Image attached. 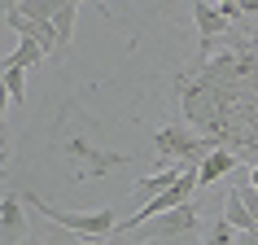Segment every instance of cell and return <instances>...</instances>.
<instances>
[{"mask_svg": "<svg viewBox=\"0 0 258 245\" xmlns=\"http://www.w3.org/2000/svg\"><path fill=\"white\" fill-rule=\"evenodd\" d=\"M192 22H197V31H202L206 44L215 40V35H228V31H232V22L219 14V5H206V0H197V5H192Z\"/></svg>", "mask_w": 258, "mask_h": 245, "instance_id": "cell-6", "label": "cell"}, {"mask_svg": "<svg viewBox=\"0 0 258 245\" xmlns=\"http://www.w3.org/2000/svg\"><path fill=\"white\" fill-rule=\"evenodd\" d=\"M202 232V215H197V206H179V210H166V215H158L153 223H145L140 232H132L140 245H184L192 241Z\"/></svg>", "mask_w": 258, "mask_h": 245, "instance_id": "cell-2", "label": "cell"}, {"mask_svg": "<svg viewBox=\"0 0 258 245\" xmlns=\"http://www.w3.org/2000/svg\"><path fill=\"white\" fill-rule=\"evenodd\" d=\"M0 241H5V245H27L31 241L27 215H22L18 193H5V206H0Z\"/></svg>", "mask_w": 258, "mask_h": 245, "instance_id": "cell-5", "label": "cell"}, {"mask_svg": "<svg viewBox=\"0 0 258 245\" xmlns=\"http://www.w3.org/2000/svg\"><path fill=\"white\" fill-rule=\"evenodd\" d=\"M232 171H236V153L232 149H219V153H210V158H206L202 166H197V184H219V179L223 175H232Z\"/></svg>", "mask_w": 258, "mask_h": 245, "instance_id": "cell-7", "label": "cell"}, {"mask_svg": "<svg viewBox=\"0 0 258 245\" xmlns=\"http://www.w3.org/2000/svg\"><path fill=\"white\" fill-rule=\"evenodd\" d=\"M153 149H158V162L162 166H179V162H188V153L197 149V136H192V127L166 122V127L153 132Z\"/></svg>", "mask_w": 258, "mask_h": 245, "instance_id": "cell-3", "label": "cell"}, {"mask_svg": "<svg viewBox=\"0 0 258 245\" xmlns=\"http://www.w3.org/2000/svg\"><path fill=\"white\" fill-rule=\"evenodd\" d=\"M249 184H254V189H258V162L249 166Z\"/></svg>", "mask_w": 258, "mask_h": 245, "instance_id": "cell-17", "label": "cell"}, {"mask_svg": "<svg viewBox=\"0 0 258 245\" xmlns=\"http://www.w3.org/2000/svg\"><path fill=\"white\" fill-rule=\"evenodd\" d=\"M202 245H236V228H232L228 219H215V223L206 228V241Z\"/></svg>", "mask_w": 258, "mask_h": 245, "instance_id": "cell-13", "label": "cell"}, {"mask_svg": "<svg viewBox=\"0 0 258 245\" xmlns=\"http://www.w3.org/2000/svg\"><path fill=\"white\" fill-rule=\"evenodd\" d=\"M75 18H79V5L75 0H57L53 5V31H57V40H61V53L75 40Z\"/></svg>", "mask_w": 258, "mask_h": 245, "instance_id": "cell-9", "label": "cell"}, {"mask_svg": "<svg viewBox=\"0 0 258 245\" xmlns=\"http://www.w3.org/2000/svg\"><path fill=\"white\" fill-rule=\"evenodd\" d=\"M179 175H184V171H179V166H162V171H158V175H145V179H136V189H132V206H149V202H158V197H162V193H171L179 184Z\"/></svg>", "mask_w": 258, "mask_h": 245, "instance_id": "cell-4", "label": "cell"}, {"mask_svg": "<svg viewBox=\"0 0 258 245\" xmlns=\"http://www.w3.org/2000/svg\"><path fill=\"white\" fill-rule=\"evenodd\" d=\"M5 96H9L14 105L27 101V70L22 66H5Z\"/></svg>", "mask_w": 258, "mask_h": 245, "instance_id": "cell-11", "label": "cell"}, {"mask_svg": "<svg viewBox=\"0 0 258 245\" xmlns=\"http://www.w3.org/2000/svg\"><path fill=\"white\" fill-rule=\"evenodd\" d=\"M105 245H140V241H136V236H132V232H114V236H109Z\"/></svg>", "mask_w": 258, "mask_h": 245, "instance_id": "cell-15", "label": "cell"}, {"mask_svg": "<svg viewBox=\"0 0 258 245\" xmlns=\"http://www.w3.org/2000/svg\"><path fill=\"white\" fill-rule=\"evenodd\" d=\"M22 202L35 206L48 223H57V228H70L79 232V236H96V241H109L114 232H118V215H114V206H96V210H61V206L44 202L40 193H22Z\"/></svg>", "mask_w": 258, "mask_h": 245, "instance_id": "cell-1", "label": "cell"}, {"mask_svg": "<svg viewBox=\"0 0 258 245\" xmlns=\"http://www.w3.org/2000/svg\"><path fill=\"white\" fill-rule=\"evenodd\" d=\"M44 57H48V53H44L40 44L31 40V35H22V40H18V48L5 57V66H22V70H31L35 62H44Z\"/></svg>", "mask_w": 258, "mask_h": 245, "instance_id": "cell-10", "label": "cell"}, {"mask_svg": "<svg viewBox=\"0 0 258 245\" xmlns=\"http://www.w3.org/2000/svg\"><path fill=\"white\" fill-rule=\"evenodd\" d=\"M27 245H48V241H44V236H31V241Z\"/></svg>", "mask_w": 258, "mask_h": 245, "instance_id": "cell-18", "label": "cell"}, {"mask_svg": "<svg viewBox=\"0 0 258 245\" xmlns=\"http://www.w3.org/2000/svg\"><path fill=\"white\" fill-rule=\"evenodd\" d=\"M236 245H258V228L254 232H236Z\"/></svg>", "mask_w": 258, "mask_h": 245, "instance_id": "cell-16", "label": "cell"}, {"mask_svg": "<svg viewBox=\"0 0 258 245\" xmlns=\"http://www.w3.org/2000/svg\"><path fill=\"white\" fill-rule=\"evenodd\" d=\"M236 193H241V202H245V210L254 215V223H258V189L245 179V184H236Z\"/></svg>", "mask_w": 258, "mask_h": 245, "instance_id": "cell-14", "label": "cell"}, {"mask_svg": "<svg viewBox=\"0 0 258 245\" xmlns=\"http://www.w3.org/2000/svg\"><path fill=\"white\" fill-rule=\"evenodd\" d=\"M219 206H223V210H219V219H228V223H232L236 232H254V228H258V223H254V215L245 210V202H241V193H236V189H228V193H223V202H219Z\"/></svg>", "mask_w": 258, "mask_h": 245, "instance_id": "cell-8", "label": "cell"}, {"mask_svg": "<svg viewBox=\"0 0 258 245\" xmlns=\"http://www.w3.org/2000/svg\"><path fill=\"white\" fill-rule=\"evenodd\" d=\"M48 245H105V241H96V236H79V232H70V228L48 223Z\"/></svg>", "mask_w": 258, "mask_h": 245, "instance_id": "cell-12", "label": "cell"}]
</instances>
